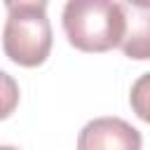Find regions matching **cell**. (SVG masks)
<instances>
[{
	"label": "cell",
	"instance_id": "obj_6",
	"mask_svg": "<svg viewBox=\"0 0 150 150\" xmlns=\"http://www.w3.org/2000/svg\"><path fill=\"white\" fill-rule=\"evenodd\" d=\"M19 105V84L16 80L0 70V120H7Z\"/></svg>",
	"mask_w": 150,
	"mask_h": 150
},
{
	"label": "cell",
	"instance_id": "obj_1",
	"mask_svg": "<svg viewBox=\"0 0 150 150\" xmlns=\"http://www.w3.org/2000/svg\"><path fill=\"white\" fill-rule=\"evenodd\" d=\"M63 33L80 52H110L124 38L122 5L110 0H70L63 7Z\"/></svg>",
	"mask_w": 150,
	"mask_h": 150
},
{
	"label": "cell",
	"instance_id": "obj_3",
	"mask_svg": "<svg viewBox=\"0 0 150 150\" xmlns=\"http://www.w3.org/2000/svg\"><path fill=\"white\" fill-rule=\"evenodd\" d=\"M143 138L136 127L120 117H98L82 127L77 150H141Z\"/></svg>",
	"mask_w": 150,
	"mask_h": 150
},
{
	"label": "cell",
	"instance_id": "obj_2",
	"mask_svg": "<svg viewBox=\"0 0 150 150\" xmlns=\"http://www.w3.org/2000/svg\"><path fill=\"white\" fill-rule=\"evenodd\" d=\"M2 49L9 61L23 68H35L47 61L52 52V26L45 0L7 2Z\"/></svg>",
	"mask_w": 150,
	"mask_h": 150
},
{
	"label": "cell",
	"instance_id": "obj_5",
	"mask_svg": "<svg viewBox=\"0 0 150 150\" xmlns=\"http://www.w3.org/2000/svg\"><path fill=\"white\" fill-rule=\"evenodd\" d=\"M129 103L131 110L150 124V73L141 75L134 84H131V94H129Z\"/></svg>",
	"mask_w": 150,
	"mask_h": 150
},
{
	"label": "cell",
	"instance_id": "obj_4",
	"mask_svg": "<svg viewBox=\"0 0 150 150\" xmlns=\"http://www.w3.org/2000/svg\"><path fill=\"white\" fill-rule=\"evenodd\" d=\"M120 5L124 14V38L120 45L124 56L136 61L150 59V2L127 0Z\"/></svg>",
	"mask_w": 150,
	"mask_h": 150
},
{
	"label": "cell",
	"instance_id": "obj_7",
	"mask_svg": "<svg viewBox=\"0 0 150 150\" xmlns=\"http://www.w3.org/2000/svg\"><path fill=\"white\" fill-rule=\"evenodd\" d=\"M0 150H19L16 145H0Z\"/></svg>",
	"mask_w": 150,
	"mask_h": 150
}]
</instances>
